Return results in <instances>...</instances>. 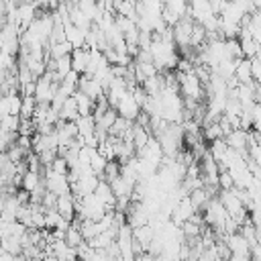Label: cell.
Wrapping results in <instances>:
<instances>
[{
  "instance_id": "obj_1",
  "label": "cell",
  "mask_w": 261,
  "mask_h": 261,
  "mask_svg": "<svg viewBox=\"0 0 261 261\" xmlns=\"http://www.w3.org/2000/svg\"><path fill=\"white\" fill-rule=\"evenodd\" d=\"M43 184L49 192L61 196V194H69L71 188H69V179H67V173H57L53 171L51 167H43Z\"/></svg>"
},
{
  "instance_id": "obj_2",
  "label": "cell",
  "mask_w": 261,
  "mask_h": 261,
  "mask_svg": "<svg viewBox=\"0 0 261 261\" xmlns=\"http://www.w3.org/2000/svg\"><path fill=\"white\" fill-rule=\"evenodd\" d=\"M57 86H59V84L51 80L49 71H45L43 75H39V77L35 80V92H33L35 100H37V102H47V104H51V100H53V96H55V92H57Z\"/></svg>"
},
{
  "instance_id": "obj_3",
  "label": "cell",
  "mask_w": 261,
  "mask_h": 261,
  "mask_svg": "<svg viewBox=\"0 0 261 261\" xmlns=\"http://www.w3.org/2000/svg\"><path fill=\"white\" fill-rule=\"evenodd\" d=\"M77 90H82L84 94H88L92 100H98L100 96L106 94V90H104V86L100 84V80L94 77V75H90V73H80Z\"/></svg>"
},
{
  "instance_id": "obj_4",
  "label": "cell",
  "mask_w": 261,
  "mask_h": 261,
  "mask_svg": "<svg viewBox=\"0 0 261 261\" xmlns=\"http://www.w3.org/2000/svg\"><path fill=\"white\" fill-rule=\"evenodd\" d=\"M116 112L120 114V116H124V118H130V120H135L137 116H139V112H141V106L135 102V98H133V94H130V90H126L122 96H120V100L116 102Z\"/></svg>"
},
{
  "instance_id": "obj_5",
  "label": "cell",
  "mask_w": 261,
  "mask_h": 261,
  "mask_svg": "<svg viewBox=\"0 0 261 261\" xmlns=\"http://www.w3.org/2000/svg\"><path fill=\"white\" fill-rule=\"evenodd\" d=\"M55 210H57L63 218H67V220L71 222V220L75 218V200H73V194L69 192V194H61V196H57Z\"/></svg>"
},
{
  "instance_id": "obj_6",
  "label": "cell",
  "mask_w": 261,
  "mask_h": 261,
  "mask_svg": "<svg viewBox=\"0 0 261 261\" xmlns=\"http://www.w3.org/2000/svg\"><path fill=\"white\" fill-rule=\"evenodd\" d=\"M88 59H90V47H73L71 49V69L77 73H84L88 69Z\"/></svg>"
},
{
  "instance_id": "obj_7",
  "label": "cell",
  "mask_w": 261,
  "mask_h": 261,
  "mask_svg": "<svg viewBox=\"0 0 261 261\" xmlns=\"http://www.w3.org/2000/svg\"><path fill=\"white\" fill-rule=\"evenodd\" d=\"M57 114H59V120H77L80 110H77V102H75L73 94H71V96H67V98L63 100V104L59 106Z\"/></svg>"
},
{
  "instance_id": "obj_8",
  "label": "cell",
  "mask_w": 261,
  "mask_h": 261,
  "mask_svg": "<svg viewBox=\"0 0 261 261\" xmlns=\"http://www.w3.org/2000/svg\"><path fill=\"white\" fill-rule=\"evenodd\" d=\"M94 194H96V198H100V200L106 204V208H108V210H114L116 196H114V192H112V188H110V184H108V181L100 179V181H98V186H96V190H94Z\"/></svg>"
},
{
  "instance_id": "obj_9",
  "label": "cell",
  "mask_w": 261,
  "mask_h": 261,
  "mask_svg": "<svg viewBox=\"0 0 261 261\" xmlns=\"http://www.w3.org/2000/svg\"><path fill=\"white\" fill-rule=\"evenodd\" d=\"M226 145L234 151H245L247 149V130L245 128H232L226 137H224Z\"/></svg>"
},
{
  "instance_id": "obj_10",
  "label": "cell",
  "mask_w": 261,
  "mask_h": 261,
  "mask_svg": "<svg viewBox=\"0 0 261 261\" xmlns=\"http://www.w3.org/2000/svg\"><path fill=\"white\" fill-rule=\"evenodd\" d=\"M234 77H237L241 84L255 82V80H253V73H251V59H249V57H239V59H237V65H234Z\"/></svg>"
},
{
  "instance_id": "obj_11",
  "label": "cell",
  "mask_w": 261,
  "mask_h": 261,
  "mask_svg": "<svg viewBox=\"0 0 261 261\" xmlns=\"http://www.w3.org/2000/svg\"><path fill=\"white\" fill-rule=\"evenodd\" d=\"M41 184H43V171H33V169H27V171L22 173L20 188H24L29 194H31L35 188H39Z\"/></svg>"
},
{
  "instance_id": "obj_12",
  "label": "cell",
  "mask_w": 261,
  "mask_h": 261,
  "mask_svg": "<svg viewBox=\"0 0 261 261\" xmlns=\"http://www.w3.org/2000/svg\"><path fill=\"white\" fill-rule=\"evenodd\" d=\"M188 198H190V202H192V206L200 212L204 206H206V202L212 198L210 194H208V190L204 188V186H200V188H194L190 194H188Z\"/></svg>"
},
{
  "instance_id": "obj_13",
  "label": "cell",
  "mask_w": 261,
  "mask_h": 261,
  "mask_svg": "<svg viewBox=\"0 0 261 261\" xmlns=\"http://www.w3.org/2000/svg\"><path fill=\"white\" fill-rule=\"evenodd\" d=\"M73 98H75V102H77V110H80V116H84V114H92V108H94V100H92L88 94H84L82 90H75V92H73Z\"/></svg>"
},
{
  "instance_id": "obj_14",
  "label": "cell",
  "mask_w": 261,
  "mask_h": 261,
  "mask_svg": "<svg viewBox=\"0 0 261 261\" xmlns=\"http://www.w3.org/2000/svg\"><path fill=\"white\" fill-rule=\"evenodd\" d=\"M116 116H118V112H116V108H112V106H108L100 116H96L94 120H96V126H100V128H110L112 126V122L116 120Z\"/></svg>"
},
{
  "instance_id": "obj_15",
  "label": "cell",
  "mask_w": 261,
  "mask_h": 261,
  "mask_svg": "<svg viewBox=\"0 0 261 261\" xmlns=\"http://www.w3.org/2000/svg\"><path fill=\"white\" fill-rule=\"evenodd\" d=\"M245 27L251 31L253 39L259 43V41H261V12H259V10L251 12V14H249V22H247Z\"/></svg>"
},
{
  "instance_id": "obj_16",
  "label": "cell",
  "mask_w": 261,
  "mask_h": 261,
  "mask_svg": "<svg viewBox=\"0 0 261 261\" xmlns=\"http://www.w3.org/2000/svg\"><path fill=\"white\" fill-rule=\"evenodd\" d=\"M35 106H37V100H35V96H33V94H27V96H22V102H20V112H18V116H20V118H33Z\"/></svg>"
},
{
  "instance_id": "obj_17",
  "label": "cell",
  "mask_w": 261,
  "mask_h": 261,
  "mask_svg": "<svg viewBox=\"0 0 261 261\" xmlns=\"http://www.w3.org/2000/svg\"><path fill=\"white\" fill-rule=\"evenodd\" d=\"M18 124H20V116L18 114H6V116L0 118V130L18 133Z\"/></svg>"
},
{
  "instance_id": "obj_18",
  "label": "cell",
  "mask_w": 261,
  "mask_h": 261,
  "mask_svg": "<svg viewBox=\"0 0 261 261\" xmlns=\"http://www.w3.org/2000/svg\"><path fill=\"white\" fill-rule=\"evenodd\" d=\"M218 137H222V130H220L218 120H214V122H210V124H204V128H202V139L214 141V139H218Z\"/></svg>"
},
{
  "instance_id": "obj_19",
  "label": "cell",
  "mask_w": 261,
  "mask_h": 261,
  "mask_svg": "<svg viewBox=\"0 0 261 261\" xmlns=\"http://www.w3.org/2000/svg\"><path fill=\"white\" fill-rule=\"evenodd\" d=\"M232 186H234V179H232L230 171H228V169H222V171L218 173V188H222V190H230Z\"/></svg>"
},
{
  "instance_id": "obj_20",
  "label": "cell",
  "mask_w": 261,
  "mask_h": 261,
  "mask_svg": "<svg viewBox=\"0 0 261 261\" xmlns=\"http://www.w3.org/2000/svg\"><path fill=\"white\" fill-rule=\"evenodd\" d=\"M49 167H51L53 171H57V173H67V171H69V165H67L65 157H61V155H57V157L51 161Z\"/></svg>"
},
{
  "instance_id": "obj_21",
  "label": "cell",
  "mask_w": 261,
  "mask_h": 261,
  "mask_svg": "<svg viewBox=\"0 0 261 261\" xmlns=\"http://www.w3.org/2000/svg\"><path fill=\"white\" fill-rule=\"evenodd\" d=\"M14 4H20V2H27V0H12Z\"/></svg>"
},
{
  "instance_id": "obj_22",
  "label": "cell",
  "mask_w": 261,
  "mask_h": 261,
  "mask_svg": "<svg viewBox=\"0 0 261 261\" xmlns=\"http://www.w3.org/2000/svg\"><path fill=\"white\" fill-rule=\"evenodd\" d=\"M257 10H259V12H261V6H259V8H257Z\"/></svg>"
}]
</instances>
